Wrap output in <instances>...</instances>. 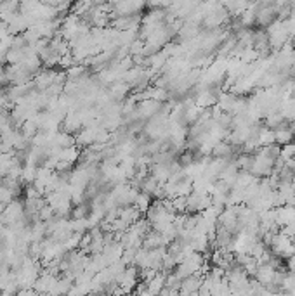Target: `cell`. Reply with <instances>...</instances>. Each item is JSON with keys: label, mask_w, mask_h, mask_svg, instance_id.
Masks as SVG:
<instances>
[{"label": "cell", "mask_w": 295, "mask_h": 296, "mask_svg": "<svg viewBox=\"0 0 295 296\" xmlns=\"http://www.w3.org/2000/svg\"><path fill=\"white\" fill-rule=\"evenodd\" d=\"M257 142H259V147L273 146V144H274V130H271V128L262 127V128H261V132H259Z\"/></svg>", "instance_id": "cell-7"}, {"label": "cell", "mask_w": 295, "mask_h": 296, "mask_svg": "<svg viewBox=\"0 0 295 296\" xmlns=\"http://www.w3.org/2000/svg\"><path fill=\"white\" fill-rule=\"evenodd\" d=\"M240 154V149L235 147L233 144H229L228 140H221L214 146L212 149V158H217V160L224 161H235V158Z\"/></svg>", "instance_id": "cell-2"}, {"label": "cell", "mask_w": 295, "mask_h": 296, "mask_svg": "<svg viewBox=\"0 0 295 296\" xmlns=\"http://www.w3.org/2000/svg\"><path fill=\"white\" fill-rule=\"evenodd\" d=\"M141 215H143V213H141L139 210H137L134 205L123 206V208H118V218H122L123 222H125L129 227L134 225L136 222H139V220H141Z\"/></svg>", "instance_id": "cell-4"}, {"label": "cell", "mask_w": 295, "mask_h": 296, "mask_svg": "<svg viewBox=\"0 0 295 296\" xmlns=\"http://www.w3.org/2000/svg\"><path fill=\"white\" fill-rule=\"evenodd\" d=\"M136 296H153V295H149L148 291H144V293H136Z\"/></svg>", "instance_id": "cell-13"}, {"label": "cell", "mask_w": 295, "mask_h": 296, "mask_svg": "<svg viewBox=\"0 0 295 296\" xmlns=\"http://www.w3.org/2000/svg\"><path fill=\"white\" fill-rule=\"evenodd\" d=\"M283 123H287V120H285V116L281 114V111H278V113H271V114H267V116H264V127L271 128V130H276V128H280Z\"/></svg>", "instance_id": "cell-6"}, {"label": "cell", "mask_w": 295, "mask_h": 296, "mask_svg": "<svg viewBox=\"0 0 295 296\" xmlns=\"http://www.w3.org/2000/svg\"><path fill=\"white\" fill-rule=\"evenodd\" d=\"M73 64H75V59H73V55H71V54L63 55V57L59 59V68H63V70H70Z\"/></svg>", "instance_id": "cell-12"}, {"label": "cell", "mask_w": 295, "mask_h": 296, "mask_svg": "<svg viewBox=\"0 0 295 296\" xmlns=\"http://www.w3.org/2000/svg\"><path fill=\"white\" fill-rule=\"evenodd\" d=\"M87 75V68L84 64H73L70 70H66V78L68 80H78V78Z\"/></svg>", "instance_id": "cell-10"}, {"label": "cell", "mask_w": 295, "mask_h": 296, "mask_svg": "<svg viewBox=\"0 0 295 296\" xmlns=\"http://www.w3.org/2000/svg\"><path fill=\"white\" fill-rule=\"evenodd\" d=\"M292 130H294V135H295V120H294V125H292Z\"/></svg>", "instance_id": "cell-14"}, {"label": "cell", "mask_w": 295, "mask_h": 296, "mask_svg": "<svg viewBox=\"0 0 295 296\" xmlns=\"http://www.w3.org/2000/svg\"><path fill=\"white\" fill-rule=\"evenodd\" d=\"M37 173H38L37 166H31V164H25V166H23V173H21V182L25 184V186L33 184L35 180H37Z\"/></svg>", "instance_id": "cell-9"}, {"label": "cell", "mask_w": 295, "mask_h": 296, "mask_svg": "<svg viewBox=\"0 0 295 296\" xmlns=\"http://www.w3.org/2000/svg\"><path fill=\"white\" fill-rule=\"evenodd\" d=\"M295 135H294V130H292L290 127V121H287V123H283L280 128H276L274 130V144L280 147H285L288 146V144L295 142Z\"/></svg>", "instance_id": "cell-3"}, {"label": "cell", "mask_w": 295, "mask_h": 296, "mask_svg": "<svg viewBox=\"0 0 295 296\" xmlns=\"http://www.w3.org/2000/svg\"><path fill=\"white\" fill-rule=\"evenodd\" d=\"M153 203V197L149 196V194L146 192H139L136 196V201H134V206H136L137 210H139L141 213H146L148 210H149V206H151Z\"/></svg>", "instance_id": "cell-8"}, {"label": "cell", "mask_w": 295, "mask_h": 296, "mask_svg": "<svg viewBox=\"0 0 295 296\" xmlns=\"http://www.w3.org/2000/svg\"><path fill=\"white\" fill-rule=\"evenodd\" d=\"M165 277L167 274H163V272H158V274L155 275V277L151 279V281L148 282V293L153 296H160L162 295V291L165 289Z\"/></svg>", "instance_id": "cell-5"}, {"label": "cell", "mask_w": 295, "mask_h": 296, "mask_svg": "<svg viewBox=\"0 0 295 296\" xmlns=\"http://www.w3.org/2000/svg\"><path fill=\"white\" fill-rule=\"evenodd\" d=\"M212 206L210 194L191 192L188 196V213H203L206 208Z\"/></svg>", "instance_id": "cell-1"}, {"label": "cell", "mask_w": 295, "mask_h": 296, "mask_svg": "<svg viewBox=\"0 0 295 296\" xmlns=\"http://www.w3.org/2000/svg\"><path fill=\"white\" fill-rule=\"evenodd\" d=\"M280 158L285 161V163H287V161H290V160H294V158H295V142H292V144H288V146L281 147Z\"/></svg>", "instance_id": "cell-11"}]
</instances>
